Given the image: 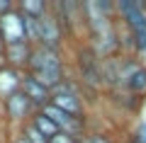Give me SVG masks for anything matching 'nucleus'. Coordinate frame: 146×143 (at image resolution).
Instances as JSON below:
<instances>
[{"label": "nucleus", "mask_w": 146, "mask_h": 143, "mask_svg": "<svg viewBox=\"0 0 146 143\" xmlns=\"http://www.w3.org/2000/svg\"><path fill=\"white\" fill-rule=\"evenodd\" d=\"M68 73L80 82V87L88 95V104L93 102L98 95H102V58H98L93 53L85 41L71 46L68 53Z\"/></svg>", "instance_id": "1"}, {"label": "nucleus", "mask_w": 146, "mask_h": 143, "mask_svg": "<svg viewBox=\"0 0 146 143\" xmlns=\"http://www.w3.org/2000/svg\"><path fill=\"white\" fill-rule=\"evenodd\" d=\"M27 73L32 78H36L42 85H46L49 90H54L68 75V51L34 46L32 49L29 66H27Z\"/></svg>", "instance_id": "2"}, {"label": "nucleus", "mask_w": 146, "mask_h": 143, "mask_svg": "<svg viewBox=\"0 0 146 143\" xmlns=\"http://www.w3.org/2000/svg\"><path fill=\"white\" fill-rule=\"evenodd\" d=\"M51 104L58 109H63L71 117L88 119V95L80 87V82L68 73L61 82L51 90Z\"/></svg>", "instance_id": "3"}, {"label": "nucleus", "mask_w": 146, "mask_h": 143, "mask_svg": "<svg viewBox=\"0 0 146 143\" xmlns=\"http://www.w3.org/2000/svg\"><path fill=\"white\" fill-rule=\"evenodd\" d=\"M51 15L66 32L71 44H80L85 36V20L80 0H51Z\"/></svg>", "instance_id": "4"}, {"label": "nucleus", "mask_w": 146, "mask_h": 143, "mask_svg": "<svg viewBox=\"0 0 146 143\" xmlns=\"http://www.w3.org/2000/svg\"><path fill=\"white\" fill-rule=\"evenodd\" d=\"M0 114H3V119H5L7 126L20 129L36 114V107L22 95V92H15L12 97L5 100V102H0Z\"/></svg>", "instance_id": "5"}, {"label": "nucleus", "mask_w": 146, "mask_h": 143, "mask_svg": "<svg viewBox=\"0 0 146 143\" xmlns=\"http://www.w3.org/2000/svg\"><path fill=\"white\" fill-rule=\"evenodd\" d=\"M66 44H68V36L61 29V24L56 22V17L51 15V10L36 20V44L34 46H46V49L66 51Z\"/></svg>", "instance_id": "6"}, {"label": "nucleus", "mask_w": 146, "mask_h": 143, "mask_svg": "<svg viewBox=\"0 0 146 143\" xmlns=\"http://www.w3.org/2000/svg\"><path fill=\"white\" fill-rule=\"evenodd\" d=\"M0 39L5 41V46L10 44H22L27 41V32H25V15L17 12V7L12 12L0 17ZM29 44V41H27Z\"/></svg>", "instance_id": "7"}, {"label": "nucleus", "mask_w": 146, "mask_h": 143, "mask_svg": "<svg viewBox=\"0 0 146 143\" xmlns=\"http://www.w3.org/2000/svg\"><path fill=\"white\" fill-rule=\"evenodd\" d=\"M20 92L25 95L27 100H29L32 104H34L36 109L46 107V104L51 102V90H49L46 85H42L36 78H32L27 71L22 73V87H20Z\"/></svg>", "instance_id": "8"}, {"label": "nucleus", "mask_w": 146, "mask_h": 143, "mask_svg": "<svg viewBox=\"0 0 146 143\" xmlns=\"http://www.w3.org/2000/svg\"><path fill=\"white\" fill-rule=\"evenodd\" d=\"M32 49H34V46L27 44V41L5 46L3 63H5V66H10V68H15V71H27V66H29V58H32Z\"/></svg>", "instance_id": "9"}, {"label": "nucleus", "mask_w": 146, "mask_h": 143, "mask_svg": "<svg viewBox=\"0 0 146 143\" xmlns=\"http://www.w3.org/2000/svg\"><path fill=\"white\" fill-rule=\"evenodd\" d=\"M22 73L25 71H15L10 66H0V102H5L7 97H12L15 92H20L22 87Z\"/></svg>", "instance_id": "10"}, {"label": "nucleus", "mask_w": 146, "mask_h": 143, "mask_svg": "<svg viewBox=\"0 0 146 143\" xmlns=\"http://www.w3.org/2000/svg\"><path fill=\"white\" fill-rule=\"evenodd\" d=\"M49 10H51L49 0H17V12H22L25 17H32V20L44 17Z\"/></svg>", "instance_id": "11"}, {"label": "nucleus", "mask_w": 146, "mask_h": 143, "mask_svg": "<svg viewBox=\"0 0 146 143\" xmlns=\"http://www.w3.org/2000/svg\"><path fill=\"white\" fill-rule=\"evenodd\" d=\"M29 124H32V126H34V129H36L39 133H42V136L46 138V141H49V138H54V136L58 133L56 124H54V121H51L49 117H44V114L39 112V109H36V114H34V117L29 119Z\"/></svg>", "instance_id": "12"}, {"label": "nucleus", "mask_w": 146, "mask_h": 143, "mask_svg": "<svg viewBox=\"0 0 146 143\" xmlns=\"http://www.w3.org/2000/svg\"><path fill=\"white\" fill-rule=\"evenodd\" d=\"M17 131H20V133H22V138H25V141H27V143H49V141H46V138H44V136H42V133L36 131V129H34V126H32V124H29V121H27V124H25V126H20V129H17Z\"/></svg>", "instance_id": "13"}, {"label": "nucleus", "mask_w": 146, "mask_h": 143, "mask_svg": "<svg viewBox=\"0 0 146 143\" xmlns=\"http://www.w3.org/2000/svg\"><path fill=\"white\" fill-rule=\"evenodd\" d=\"M129 143H146V119L134 126V131L129 133Z\"/></svg>", "instance_id": "14"}, {"label": "nucleus", "mask_w": 146, "mask_h": 143, "mask_svg": "<svg viewBox=\"0 0 146 143\" xmlns=\"http://www.w3.org/2000/svg\"><path fill=\"white\" fill-rule=\"evenodd\" d=\"M80 143H112V141H110V136H105V133H100V131H90Z\"/></svg>", "instance_id": "15"}, {"label": "nucleus", "mask_w": 146, "mask_h": 143, "mask_svg": "<svg viewBox=\"0 0 146 143\" xmlns=\"http://www.w3.org/2000/svg\"><path fill=\"white\" fill-rule=\"evenodd\" d=\"M49 143H80V141L73 138V136H68V133H63V131H58L54 138H49Z\"/></svg>", "instance_id": "16"}, {"label": "nucleus", "mask_w": 146, "mask_h": 143, "mask_svg": "<svg viewBox=\"0 0 146 143\" xmlns=\"http://www.w3.org/2000/svg\"><path fill=\"white\" fill-rule=\"evenodd\" d=\"M17 7V0H0V17L7 15V12H12Z\"/></svg>", "instance_id": "17"}, {"label": "nucleus", "mask_w": 146, "mask_h": 143, "mask_svg": "<svg viewBox=\"0 0 146 143\" xmlns=\"http://www.w3.org/2000/svg\"><path fill=\"white\" fill-rule=\"evenodd\" d=\"M3 56H5V41L0 39V66H3Z\"/></svg>", "instance_id": "18"}]
</instances>
